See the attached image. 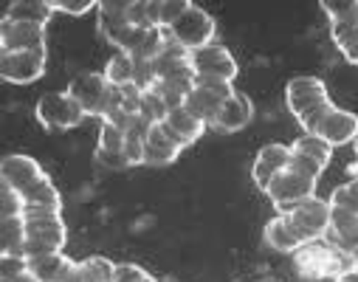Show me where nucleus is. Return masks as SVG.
I'll list each match as a JSON object with an SVG mask.
<instances>
[{
	"mask_svg": "<svg viewBox=\"0 0 358 282\" xmlns=\"http://www.w3.org/2000/svg\"><path fill=\"white\" fill-rule=\"evenodd\" d=\"M285 105L305 133H313L319 119L333 108L327 85L319 76H294L285 85Z\"/></svg>",
	"mask_w": 358,
	"mask_h": 282,
	"instance_id": "1",
	"label": "nucleus"
},
{
	"mask_svg": "<svg viewBox=\"0 0 358 282\" xmlns=\"http://www.w3.org/2000/svg\"><path fill=\"white\" fill-rule=\"evenodd\" d=\"M296 274L308 282H319V279H338L344 271L352 268V257L341 254L338 248H333L327 240H313L305 243L296 254Z\"/></svg>",
	"mask_w": 358,
	"mask_h": 282,
	"instance_id": "2",
	"label": "nucleus"
},
{
	"mask_svg": "<svg viewBox=\"0 0 358 282\" xmlns=\"http://www.w3.org/2000/svg\"><path fill=\"white\" fill-rule=\"evenodd\" d=\"M26 260L40 254H57L68 243L62 212H26Z\"/></svg>",
	"mask_w": 358,
	"mask_h": 282,
	"instance_id": "3",
	"label": "nucleus"
},
{
	"mask_svg": "<svg viewBox=\"0 0 358 282\" xmlns=\"http://www.w3.org/2000/svg\"><path fill=\"white\" fill-rule=\"evenodd\" d=\"M316 183H319L316 178H310V175H305V172L288 167V169H282L271 183H268L265 195H268V201L274 204V209H277L280 215H288L296 204H302V201H308V198L316 195Z\"/></svg>",
	"mask_w": 358,
	"mask_h": 282,
	"instance_id": "4",
	"label": "nucleus"
},
{
	"mask_svg": "<svg viewBox=\"0 0 358 282\" xmlns=\"http://www.w3.org/2000/svg\"><path fill=\"white\" fill-rule=\"evenodd\" d=\"M166 34H169L178 45H181L184 51H198V48L215 43L217 23H215V17H212L206 9L189 3V9L181 15V20L172 23V26L166 29Z\"/></svg>",
	"mask_w": 358,
	"mask_h": 282,
	"instance_id": "5",
	"label": "nucleus"
},
{
	"mask_svg": "<svg viewBox=\"0 0 358 282\" xmlns=\"http://www.w3.org/2000/svg\"><path fill=\"white\" fill-rule=\"evenodd\" d=\"M37 122L45 130H73L85 122V111L68 97V90H54V93H43L37 99Z\"/></svg>",
	"mask_w": 358,
	"mask_h": 282,
	"instance_id": "6",
	"label": "nucleus"
},
{
	"mask_svg": "<svg viewBox=\"0 0 358 282\" xmlns=\"http://www.w3.org/2000/svg\"><path fill=\"white\" fill-rule=\"evenodd\" d=\"M330 215H333L330 201H319L313 195V198L296 204L285 215V220H288V226L296 232V237L302 243H313V240H324V234L330 229Z\"/></svg>",
	"mask_w": 358,
	"mask_h": 282,
	"instance_id": "7",
	"label": "nucleus"
},
{
	"mask_svg": "<svg viewBox=\"0 0 358 282\" xmlns=\"http://www.w3.org/2000/svg\"><path fill=\"white\" fill-rule=\"evenodd\" d=\"M234 93H237V90H234L231 82H223V79H195V87L189 90L184 108L212 127L217 111L223 108L226 99L234 97Z\"/></svg>",
	"mask_w": 358,
	"mask_h": 282,
	"instance_id": "8",
	"label": "nucleus"
},
{
	"mask_svg": "<svg viewBox=\"0 0 358 282\" xmlns=\"http://www.w3.org/2000/svg\"><path fill=\"white\" fill-rule=\"evenodd\" d=\"M189 65L195 71V79H223V82H234L240 73L237 59L231 57V51L220 43H209L198 51H189Z\"/></svg>",
	"mask_w": 358,
	"mask_h": 282,
	"instance_id": "9",
	"label": "nucleus"
},
{
	"mask_svg": "<svg viewBox=\"0 0 358 282\" xmlns=\"http://www.w3.org/2000/svg\"><path fill=\"white\" fill-rule=\"evenodd\" d=\"M12 51L48 54V48H45V26L3 17L0 20V54H12Z\"/></svg>",
	"mask_w": 358,
	"mask_h": 282,
	"instance_id": "10",
	"label": "nucleus"
},
{
	"mask_svg": "<svg viewBox=\"0 0 358 282\" xmlns=\"http://www.w3.org/2000/svg\"><path fill=\"white\" fill-rule=\"evenodd\" d=\"M45 62H48V54H37V51L0 54V76L12 85H29L45 73Z\"/></svg>",
	"mask_w": 358,
	"mask_h": 282,
	"instance_id": "11",
	"label": "nucleus"
},
{
	"mask_svg": "<svg viewBox=\"0 0 358 282\" xmlns=\"http://www.w3.org/2000/svg\"><path fill=\"white\" fill-rule=\"evenodd\" d=\"M310 136H319V139L327 141L330 147L355 144V139H358V116L350 113V111H344V108H336V105H333V108L319 119V125H316V130H313Z\"/></svg>",
	"mask_w": 358,
	"mask_h": 282,
	"instance_id": "12",
	"label": "nucleus"
},
{
	"mask_svg": "<svg viewBox=\"0 0 358 282\" xmlns=\"http://www.w3.org/2000/svg\"><path fill=\"white\" fill-rule=\"evenodd\" d=\"M43 178H45V169L31 155L9 153V155H3V161H0V183L12 186V190H17L20 195Z\"/></svg>",
	"mask_w": 358,
	"mask_h": 282,
	"instance_id": "13",
	"label": "nucleus"
},
{
	"mask_svg": "<svg viewBox=\"0 0 358 282\" xmlns=\"http://www.w3.org/2000/svg\"><path fill=\"white\" fill-rule=\"evenodd\" d=\"M29 274L37 282H79V262L65 257V251L40 254L29 257Z\"/></svg>",
	"mask_w": 358,
	"mask_h": 282,
	"instance_id": "14",
	"label": "nucleus"
},
{
	"mask_svg": "<svg viewBox=\"0 0 358 282\" xmlns=\"http://www.w3.org/2000/svg\"><path fill=\"white\" fill-rule=\"evenodd\" d=\"M291 167V147L288 144H265L257 158H254V167H251V178L257 183V190L265 192L268 183H271L282 169Z\"/></svg>",
	"mask_w": 358,
	"mask_h": 282,
	"instance_id": "15",
	"label": "nucleus"
},
{
	"mask_svg": "<svg viewBox=\"0 0 358 282\" xmlns=\"http://www.w3.org/2000/svg\"><path fill=\"white\" fill-rule=\"evenodd\" d=\"M184 153V147L178 144L164 125H152L144 136V164L147 167H166L178 161V155Z\"/></svg>",
	"mask_w": 358,
	"mask_h": 282,
	"instance_id": "16",
	"label": "nucleus"
},
{
	"mask_svg": "<svg viewBox=\"0 0 358 282\" xmlns=\"http://www.w3.org/2000/svg\"><path fill=\"white\" fill-rule=\"evenodd\" d=\"M330 209H333V206H330ZM324 240H327L333 248H338L341 254L355 257V254H358V215L333 209V215H330V229H327Z\"/></svg>",
	"mask_w": 358,
	"mask_h": 282,
	"instance_id": "17",
	"label": "nucleus"
},
{
	"mask_svg": "<svg viewBox=\"0 0 358 282\" xmlns=\"http://www.w3.org/2000/svg\"><path fill=\"white\" fill-rule=\"evenodd\" d=\"M254 119V105L248 97H243V93H234L231 99L223 102V108L217 111L215 122H212V130L217 133H237L243 127H248Z\"/></svg>",
	"mask_w": 358,
	"mask_h": 282,
	"instance_id": "18",
	"label": "nucleus"
},
{
	"mask_svg": "<svg viewBox=\"0 0 358 282\" xmlns=\"http://www.w3.org/2000/svg\"><path fill=\"white\" fill-rule=\"evenodd\" d=\"M164 127L169 130V136H172L178 144L187 150V147H192V144L206 133L209 125L201 122L195 113H189V111L181 105V108H172V111H169V116L164 119Z\"/></svg>",
	"mask_w": 358,
	"mask_h": 282,
	"instance_id": "19",
	"label": "nucleus"
},
{
	"mask_svg": "<svg viewBox=\"0 0 358 282\" xmlns=\"http://www.w3.org/2000/svg\"><path fill=\"white\" fill-rule=\"evenodd\" d=\"M262 240H265V246H271L274 251H282V254H296V251L305 246V243L296 237V232L288 226L285 215H277V218H271V220L265 223Z\"/></svg>",
	"mask_w": 358,
	"mask_h": 282,
	"instance_id": "20",
	"label": "nucleus"
},
{
	"mask_svg": "<svg viewBox=\"0 0 358 282\" xmlns=\"http://www.w3.org/2000/svg\"><path fill=\"white\" fill-rule=\"evenodd\" d=\"M23 204H26V212H62V198L48 175L23 192Z\"/></svg>",
	"mask_w": 358,
	"mask_h": 282,
	"instance_id": "21",
	"label": "nucleus"
},
{
	"mask_svg": "<svg viewBox=\"0 0 358 282\" xmlns=\"http://www.w3.org/2000/svg\"><path fill=\"white\" fill-rule=\"evenodd\" d=\"M130 23V0L127 3H116V0H105V3H99V31L108 43H113Z\"/></svg>",
	"mask_w": 358,
	"mask_h": 282,
	"instance_id": "22",
	"label": "nucleus"
},
{
	"mask_svg": "<svg viewBox=\"0 0 358 282\" xmlns=\"http://www.w3.org/2000/svg\"><path fill=\"white\" fill-rule=\"evenodd\" d=\"M322 12L330 20V37L344 34L358 26V0H336V3L333 0H324Z\"/></svg>",
	"mask_w": 358,
	"mask_h": 282,
	"instance_id": "23",
	"label": "nucleus"
},
{
	"mask_svg": "<svg viewBox=\"0 0 358 282\" xmlns=\"http://www.w3.org/2000/svg\"><path fill=\"white\" fill-rule=\"evenodd\" d=\"M0 257H26V220L20 218H0Z\"/></svg>",
	"mask_w": 358,
	"mask_h": 282,
	"instance_id": "24",
	"label": "nucleus"
},
{
	"mask_svg": "<svg viewBox=\"0 0 358 282\" xmlns=\"http://www.w3.org/2000/svg\"><path fill=\"white\" fill-rule=\"evenodd\" d=\"M51 15H54V9L48 0H15L3 12V17H9V20H23V23H37V26H45L51 20Z\"/></svg>",
	"mask_w": 358,
	"mask_h": 282,
	"instance_id": "25",
	"label": "nucleus"
},
{
	"mask_svg": "<svg viewBox=\"0 0 358 282\" xmlns=\"http://www.w3.org/2000/svg\"><path fill=\"white\" fill-rule=\"evenodd\" d=\"M291 155H299V158H308V161H313L316 167H327L330 164V155H333V147L327 144V141H322L319 136H310V133H305V136H299L294 144H291Z\"/></svg>",
	"mask_w": 358,
	"mask_h": 282,
	"instance_id": "26",
	"label": "nucleus"
},
{
	"mask_svg": "<svg viewBox=\"0 0 358 282\" xmlns=\"http://www.w3.org/2000/svg\"><path fill=\"white\" fill-rule=\"evenodd\" d=\"M136 68H138L136 57L116 51V54L108 59V65H105L102 73H105V79H108L110 85H116V87H127V85H136Z\"/></svg>",
	"mask_w": 358,
	"mask_h": 282,
	"instance_id": "27",
	"label": "nucleus"
},
{
	"mask_svg": "<svg viewBox=\"0 0 358 282\" xmlns=\"http://www.w3.org/2000/svg\"><path fill=\"white\" fill-rule=\"evenodd\" d=\"M119 262L108 257H87L79 260V282H116Z\"/></svg>",
	"mask_w": 358,
	"mask_h": 282,
	"instance_id": "28",
	"label": "nucleus"
},
{
	"mask_svg": "<svg viewBox=\"0 0 358 282\" xmlns=\"http://www.w3.org/2000/svg\"><path fill=\"white\" fill-rule=\"evenodd\" d=\"M138 116L147 125H164V119L169 116V105L161 99V93L155 87L141 90V99H138Z\"/></svg>",
	"mask_w": 358,
	"mask_h": 282,
	"instance_id": "29",
	"label": "nucleus"
},
{
	"mask_svg": "<svg viewBox=\"0 0 358 282\" xmlns=\"http://www.w3.org/2000/svg\"><path fill=\"white\" fill-rule=\"evenodd\" d=\"M124 141H127V130L124 127H119L113 122H102L96 153H102V155H124Z\"/></svg>",
	"mask_w": 358,
	"mask_h": 282,
	"instance_id": "30",
	"label": "nucleus"
},
{
	"mask_svg": "<svg viewBox=\"0 0 358 282\" xmlns=\"http://www.w3.org/2000/svg\"><path fill=\"white\" fill-rule=\"evenodd\" d=\"M26 212V204H23V195L12 186L0 183V218H20Z\"/></svg>",
	"mask_w": 358,
	"mask_h": 282,
	"instance_id": "31",
	"label": "nucleus"
},
{
	"mask_svg": "<svg viewBox=\"0 0 358 282\" xmlns=\"http://www.w3.org/2000/svg\"><path fill=\"white\" fill-rule=\"evenodd\" d=\"M330 206H333V209H341V212H352V215H358V192H355L352 181L336 186L333 195H330Z\"/></svg>",
	"mask_w": 358,
	"mask_h": 282,
	"instance_id": "32",
	"label": "nucleus"
},
{
	"mask_svg": "<svg viewBox=\"0 0 358 282\" xmlns=\"http://www.w3.org/2000/svg\"><path fill=\"white\" fill-rule=\"evenodd\" d=\"M48 3H51V9H54V12L73 15V17H79V15H87V12L99 9L96 0H48Z\"/></svg>",
	"mask_w": 358,
	"mask_h": 282,
	"instance_id": "33",
	"label": "nucleus"
},
{
	"mask_svg": "<svg viewBox=\"0 0 358 282\" xmlns=\"http://www.w3.org/2000/svg\"><path fill=\"white\" fill-rule=\"evenodd\" d=\"M333 43H336V48L341 51V57H344L347 62L358 65V26L350 29V31H344V34H336Z\"/></svg>",
	"mask_w": 358,
	"mask_h": 282,
	"instance_id": "34",
	"label": "nucleus"
},
{
	"mask_svg": "<svg viewBox=\"0 0 358 282\" xmlns=\"http://www.w3.org/2000/svg\"><path fill=\"white\" fill-rule=\"evenodd\" d=\"M189 9V0H161V29H169Z\"/></svg>",
	"mask_w": 358,
	"mask_h": 282,
	"instance_id": "35",
	"label": "nucleus"
},
{
	"mask_svg": "<svg viewBox=\"0 0 358 282\" xmlns=\"http://www.w3.org/2000/svg\"><path fill=\"white\" fill-rule=\"evenodd\" d=\"M124 158L130 161V167L144 164V136H141V133H127V141H124Z\"/></svg>",
	"mask_w": 358,
	"mask_h": 282,
	"instance_id": "36",
	"label": "nucleus"
},
{
	"mask_svg": "<svg viewBox=\"0 0 358 282\" xmlns=\"http://www.w3.org/2000/svg\"><path fill=\"white\" fill-rule=\"evenodd\" d=\"M29 271V260L26 257H0V279H12Z\"/></svg>",
	"mask_w": 358,
	"mask_h": 282,
	"instance_id": "37",
	"label": "nucleus"
},
{
	"mask_svg": "<svg viewBox=\"0 0 358 282\" xmlns=\"http://www.w3.org/2000/svg\"><path fill=\"white\" fill-rule=\"evenodd\" d=\"M147 276L150 274L136 262H119V268H116V282H144Z\"/></svg>",
	"mask_w": 358,
	"mask_h": 282,
	"instance_id": "38",
	"label": "nucleus"
},
{
	"mask_svg": "<svg viewBox=\"0 0 358 282\" xmlns=\"http://www.w3.org/2000/svg\"><path fill=\"white\" fill-rule=\"evenodd\" d=\"M336 282H358V271H355V268H350V271H344Z\"/></svg>",
	"mask_w": 358,
	"mask_h": 282,
	"instance_id": "39",
	"label": "nucleus"
},
{
	"mask_svg": "<svg viewBox=\"0 0 358 282\" xmlns=\"http://www.w3.org/2000/svg\"><path fill=\"white\" fill-rule=\"evenodd\" d=\"M352 153H355V161L350 164V175L358 178V139H355V144H352Z\"/></svg>",
	"mask_w": 358,
	"mask_h": 282,
	"instance_id": "40",
	"label": "nucleus"
},
{
	"mask_svg": "<svg viewBox=\"0 0 358 282\" xmlns=\"http://www.w3.org/2000/svg\"><path fill=\"white\" fill-rule=\"evenodd\" d=\"M3 282H37V279H34V276L26 271V274H20V276H12V279H3Z\"/></svg>",
	"mask_w": 358,
	"mask_h": 282,
	"instance_id": "41",
	"label": "nucleus"
},
{
	"mask_svg": "<svg viewBox=\"0 0 358 282\" xmlns=\"http://www.w3.org/2000/svg\"><path fill=\"white\" fill-rule=\"evenodd\" d=\"M352 268H355V271H358V254H355V257H352Z\"/></svg>",
	"mask_w": 358,
	"mask_h": 282,
	"instance_id": "42",
	"label": "nucleus"
},
{
	"mask_svg": "<svg viewBox=\"0 0 358 282\" xmlns=\"http://www.w3.org/2000/svg\"><path fill=\"white\" fill-rule=\"evenodd\" d=\"M352 181V186H355V192H358V178H350Z\"/></svg>",
	"mask_w": 358,
	"mask_h": 282,
	"instance_id": "43",
	"label": "nucleus"
}]
</instances>
